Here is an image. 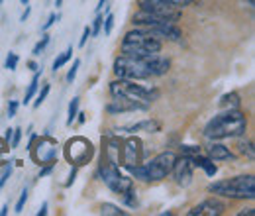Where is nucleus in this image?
Masks as SVG:
<instances>
[{"mask_svg":"<svg viewBox=\"0 0 255 216\" xmlns=\"http://www.w3.org/2000/svg\"><path fill=\"white\" fill-rule=\"evenodd\" d=\"M108 0H98V6H96V12H100L102 8H104V4H106Z\"/></svg>","mask_w":255,"mask_h":216,"instance_id":"nucleus-46","label":"nucleus"},{"mask_svg":"<svg viewBox=\"0 0 255 216\" xmlns=\"http://www.w3.org/2000/svg\"><path fill=\"white\" fill-rule=\"evenodd\" d=\"M18 63H20V57H18V53H14V51H10V53L6 55V61H4V67H6L8 71H16V67H18Z\"/></svg>","mask_w":255,"mask_h":216,"instance_id":"nucleus-25","label":"nucleus"},{"mask_svg":"<svg viewBox=\"0 0 255 216\" xmlns=\"http://www.w3.org/2000/svg\"><path fill=\"white\" fill-rule=\"evenodd\" d=\"M30 12H32V8H30V4H26V10H24V14L20 16V22H26L28 16H30Z\"/></svg>","mask_w":255,"mask_h":216,"instance_id":"nucleus-42","label":"nucleus"},{"mask_svg":"<svg viewBox=\"0 0 255 216\" xmlns=\"http://www.w3.org/2000/svg\"><path fill=\"white\" fill-rule=\"evenodd\" d=\"M77 116H79V124H83V122H85V120H87V118H85V116H87L85 112H79Z\"/></svg>","mask_w":255,"mask_h":216,"instance_id":"nucleus-47","label":"nucleus"},{"mask_svg":"<svg viewBox=\"0 0 255 216\" xmlns=\"http://www.w3.org/2000/svg\"><path fill=\"white\" fill-rule=\"evenodd\" d=\"M39 79H41V73L39 71H35L32 77V83H30V87H28V91H26V96H24V100H22V104H30V100H32L35 93H37V87H39Z\"/></svg>","mask_w":255,"mask_h":216,"instance_id":"nucleus-19","label":"nucleus"},{"mask_svg":"<svg viewBox=\"0 0 255 216\" xmlns=\"http://www.w3.org/2000/svg\"><path fill=\"white\" fill-rule=\"evenodd\" d=\"M12 132H14V128H8L6 134H4V140H6L8 144H10V140H12Z\"/></svg>","mask_w":255,"mask_h":216,"instance_id":"nucleus-44","label":"nucleus"},{"mask_svg":"<svg viewBox=\"0 0 255 216\" xmlns=\"http://www.w3.org/2000/svg\"><path fill=\"white\" fill-rule=\"evenodd\" d=\"M100 215H104V216H126L128 213L126 211H122L120 207L112 205V203H104V205H100Z\"/></svg>","mask_w":255,"mask_h":216,"instance_id":"nucleus-22","label":"nucleus"},{"mask_svg":"<svg viewBox=\"0 0 255 216\" xmlns=\"http://www.w3.org/2000/svg\"><path fill=\"white\" fill-rule=\"evenodd\" d=\"M254 216L255 215V209H246V211H242V213H240V216Z\"/></svg>","mask_w":255,"mask_h":216,"instance_id":"nucleus-45","label":"nucleus"},{"mask_svg":"<svg viewBox=\"0 0 255 216\" xmlns=\"http://www.w3.org/2000/svg\"><path fill=\"white\" fill-rule=\"evenodd\" d=\"M192 159V165L194 167H200L208 177H214L216 173H218V167H216V163L208 157V155H200V154H196V155H192L191 157Z\"/></svg>","mask_w":255,"mask_h":216,"instance_id":"nucleus-17","label":"nucleus"},{"mask_svg":"<svg viewBox=\"0 0 255 216\" xmlns=\"http://www.w3.org/2000/svg\"><path fill=\"white\" fill-rule=\"evenodd\" d=\"M10 175H12V163L4 167V173H2V177H0V191H2V187L6 185V181L10 179Z\"/></svg>","mask_w":255,"mask_h":216,"instance_id":"nucleus-35","label":"nucleus"},{"mask_svg":"<svg viewBox=\"0 0 255 216\" xmlns=\"http://www.w3.org/2000/svg\"><path fill=\"white\" fill-rule=\"evenodd\" d=\"M49 89H51L49 85H43V87H41V91H37L35 102H33V106H35V108H39V106L45 102V98H47V94H49Z\"/></svg>","mask_w":255,"mask_h":216,"instance_id":"nucleus-27","label":"nucleus"},{"mask_svg":"<svg viewBox=\"0 0 255 216\" xmlns=\"http://www.w3.org/2000/svg\"><path fill=\"white\" fill-rule=\"evenodd\" d=\"M65 157H67L73 165L81 167V165L89 163V161L95 157V146H93L87 138L77 136V138H73V140L67 142V146H65Z\"/></svg>","mask_w":255,"mask_h":216,"instance_id":"nucleus-7","label":"nucleus"},{"mask_svg":"<svg viewBox=\"0 0 255 216\" xmlns=\"http://www.w3.org/2000/svg\"><path fill=\"white\" fill-rule=\"evenodd\" d=\"M240 94L238 93H226L222 94V98H220V106L222 108H226V110H232V108H240Z\"/></svg>","mask_w":255,"mask_h":216,"instance_id":"nucleus-18","label":"nucleus"},{"mask_svg":"<svg viewBox=\"0 0 255 216\" xmlns=\"http://www.w3.org/2000/svg\"><path fill=\"white\" fill-rule=\"evenodd\" d=\"M2 2H4V0H0V4H2Z\"/></svg>","mask_w":255,"mask_h":216,"instance_id":"nucleus-54","label":"nucleus"},{"mask_svg":"<svg viewBox=\"0 0 255 216\" xmlns=\"http://www.w3.org/2000/svg\"><path fill=\"white\" fill-rule=\"evenodd\" d=\"M28 67H30L32 71H37V65H35V61H30V63H28Z\"/></svg>","mask_w":255,"mask_h":216,"instance_id":"nucleus-50","label":"nucleus"},{"mask_svg":"<svg viewBox=\"0 0 255 216\" xmlns=\"http://www.w3.org/2000/svg\"><path fill=\"white\" fill-rule=\"evenodd\" d=\"M246 132H248V118L240 108L220 112L204 126V136L216 142L228 138H242Z\"/></svg>","mask_w":255,"mask_h":216,"instance_id":"nucleus-1","label":"nucleus"},{"mask_svg":"<svg viewBox=\"0 0 255 216\" xmlns=\"http://www.w3.org/2000/svg\"><path fill=\"white\" fill-rule=\"evenodd\" d=\"M8 150H10V144H8L4 138H0V165L6 163V161H4V155L8 154Z\"/></svg>","mask_w":255,"mask_h":216,"instance_id":"nucleus-32","label":"nucleus"},{"mask_svg":"<svg viewBox=\"0 0 255 216\" xmlns=\"http://www.w3.org/2000/svg\"><path fill=\"white\" fill-rule=\"evenodd\" d=\"M53 167H55V163H47L45 167H41V169H39V177H45V175H49V173L53 171Z\"/></svg>","mask_w":255,"mask_h":216,"instance_id":"nucleus-39","label":"nucleus"},{"mask_svg":"<svg viewBox=\"0 0 255 216\" xmlns=\"http://www.w3.org/2000/svg\"><path fill=\"white\" fill-rule=\"evenodd\" d=\"M122 201L126 203V207L129 209H135L137 207V197H135V189H131V191H128L122 195Z\"/></svg>","mask_w":255,"mask_h":216,"instance_id":"nucleus-26","label":"nucleus"},{"mask_svg":"<svg viewBox=\"0 0 255 216\" xmlns=\"http://www.w3.org/2000/svg\"><path fill=\"white\" fill-rule=\"evenodd\" d=\"M110 94L112 96H124V98H131L143 104H151L159 98V89L155 87H143L137 85L135 81H128V79H116L110 83Z\"/></svg>","mask_w":255,"mask_h":216,"instance_id":"nucleus-4","label":"nucleus"},{"mask_svg":"<svg viewBox=\"0 0 255 216\" xmlns=\"http://www.w3.org/2000/svg\"><path fill=\"white\" fill-rule=\"evenodd\" d=\"M102 22H104V16L98 14L95 18V22H93V26H91V35H98L102 31Z\"/></svg>","mask_w":255,"mask_h":216,"instance_id":"nucleus-29","label":"nucleus"},{"mask_svg":"<svg viewBox=\"0 0 255 216\" xmlns=\"http://www.w3.org/2000/svg\"><path fill=\"white\" fill-rule=\"evenodd\" d=\"M26 201H28V189L22 191V195H20V199H18V203H16V213H22V211H24Z\"/></svg>","mask_w":255,"mask_h":216,"instance_id":"nucleus-33","label":"nucleus"},{"mask_svg":"<svg viewBox=\"0 0 255 216\" xmlns=\"http://www.w3.org/2000/svg\"><path fill=\"white\" fill-rule=\"evenodd\" d=\"M77 169H79V167H77V165H73V169H71V173H69V181L65 183V187L73 185V181H75V177H77Z\"/></svg>","mask_w":255,"mask_h":216,"instance_id":"nucleus-40","label":"nucleus"},{"mask_svg":"<svg viewBox=\"0 0 255 216\" xmlns=\"http://www.w3.org/2000/svg\"><path fill=\"white\" fill-rule=\"evenodd\" d=\"M238 150H240V154L246 155L250 161L255 159V150H254V142H252V140H242L240 146H238Z\"/></svg>","mask_w":255,"mask_h":216,"instance_id":"nucleus-23","label":"nucleus"},{"mask_svg":"<svg viewBox=\"0 0 255 216\" xmlns=\"http://www.w3.org/2000/svg\"><path fill=\"white\" fill-rule=\"evenodd\" d=\"M79 67H81V59H75V61H73V67H71L69 73H67V83H73V81H75V77H77V73H79Z\"/></svg>","mask_w":255,"mask_h":216,"instance_id":"nucleus-30","label":"nucleus"},{"mask_svg":"<svg viewBox=\"0 0 255 216\" xmlns=\"http://www.w3.org/2000/svg\"><path fill=\"white\" fill-rule=\"evenodd\" d=\"M114 75L116 79H128V81H143L151 79V71L145 55L143 57H129V55H120L114 59Z\"/></svg>","mask_w":255,"mask_h":216,"instance_id":"nucleus-5","label":"nucleus"},{"mask_svg":"<svg viewBox=\"0 0 255 216\" xmlns=\"http://www.w3.org/2000/svg\"><path fill=\"white\" fill-rule=\"evenodd\" d=\"M149 104L131 100V98H124V96H114V100H110L106 104V112L110 116H118V114H126V112H135V110H147Z\"/></svg>","mask_w":255,"mask_h":216,"instance_id":"nucleus-12","label":"nucleus"},{"mask_svg":"<svg viewBox=\"0 0 255 216\" xmlns=\"http://www.w3.org/2000/svg\"><path fill=\"white\" fill-rule=\"evenodd\" d=\"M137 6L143 12L163 16L171 22H179V18H181V8H177L171 0H137Z\"/></svg>","mask_w":255,"mask_h":216,"instance_id":"nucleus-10","label":"nucleus"},{"mask_svg":"<svg viewBox=\"0 0 255 216\" xmlns=\"http://www.w3.org/2000/svg\"><path fill=\"white\" fill-rule=\"evenodd\" d=\"M63 2H65V0H55V6L59 8V6H63Z\"/></svg>","mask_w":255,"mask_h":216,"instance_id":"nucleus-51","label":"nucleus"},{"mask_svg":"<svg viewBox=\"0 0 255 216\" xmlns=\"http://www.w3.org/2000/svg\"><path fill=\"white\" fill-rule=\"evenodd\" d=\"M6 215H8V205H4L2 211H0V216H6Z\"/></svg>","mask_w":255,"mask_h":216,"instance_id":"nucleus-49","label":"nucleus"},{"mask_svg":"<svg viewBox=\"0 0 255 216\" xmlns=\"http://www.w3.org/2000/svg\"><path fill=\"white\" fill-rule=\"evenodd\" d=\"M206 154L212 161H234L236 159V155L230 152V148L216 142V140H210V144L206 148Z\"/></svg>","mask_w":255,"mask_h":216,"instance_id":"nucleus-15","label":"nucleus"},{"mask_svg":"<svg viewBox=\"0 0 255 216\" xmlns=\"http://www.w3.org/2000/svg\"><path fill=\"white\" fill-rule=\"evenodd\" d=\"M18 100H10L8 102V118H14L16 116V112H18Z\"/></svg>","mask_w":255,"mask_h":216,"instance_id":"nucleus-37","label":"nucleus"},{"mask_svg":"<svg viewBox=\"0 0 255 216\" xmlns=\"http://www.w3.org/2000/svg\"><path fill=\"white\" fill-rule=\"evenodd\" d=\"M171 2H173V4L177 6V8H185V6H189V4H192L194 0H171Z\"/></svg>","mask_w":255,"mask_h":216,"instance_id":"nucleus-41","label":"nucleus"},{"mask_svg":"<svg viewBox=\"0 0 255 216\" xmlns=\"http://www.w3.org/2000/svg\"><path fill=\"white\" fill-rule=\"evenodd\" d=\"M20 140H22V128H14V132H12V142H10V148H18V146H20Z\"/></svg>","mask_w":255,"mask_h":216,"instance_id":"nucleus-31","label":"nucleus"},{"mask_svg":"<svg viewBox=\"0 0 255 216\" xmlns=\"http://www.w3.org/2000/svg\"><path fill=\"white\" fill-rule=\"evenodd\" d=\"M112 28H114V14L112 12H106V18H104V22H102V30L106 35H110L112 33Z\"/></svg>","mask_w":255,"mask_h":216,"instance_id":"nucleus-28","label":"nucleus"},{"mask_svg":"<svg viewBox=\"0 0 255 216\" xmlns=\"http://www.w3.org/2000/svg\"><path fill=\"white\" fill-rule=\"evenodd\" d=\"M145 155V150H143V144L139 138H128L126 142H122V167L124 169H129L133 165H139L141 159Z\"/></svg>","mask_w":255,"mask_h":216,"instance_id":"nucleus-11","label":"nucleus"},{"mask_svg":"<svg viewBox=\"0 0 255 216\" xmlns=\"http://www.w3.org/2000/svg\"><path fill=\"white\" fill-rule=\"evenodd\" d=\"M248 4H250V6H254V4H255V0H248Z\"/></svg>","mask_w":255,"mask_h":216,"instance_id":"nucleus-53","label":"nucleus"},{"mask_svg":"<svg viewBox=\"0 0 255 216\" xmlns=\"http://www.w3.org/2000/svg\"><path fill=\"white\" fill-rule=\"evenodd\" d=\"M49 39H51V35L49 33H43L41 35V39L33 45V49H32V53H33V57H37V55H41V51L47 47V43H49Z\"/></svg>","mask_w":255,"mask_h":216,"instance_id":"nucleus-24","label":"nucleus"},{"mask_svg":"<svg viewBox=\"0 0 255 216\" xmlns=\"http://www.w3.org/2000/svg\"><path fill=\"white\" fill-rule=\"evenodd\" d=\"M73 59V47H67L63 53H59L57 57H55V61H53V65H51V69H53V73H57L63 65H67V63Z\"/></svg>","mask_w":255,"mask_h":216,"instance_id":"nucleus-20","label":"nucleus"},{"mask_svg":"<svg viewBox=\"0 0 255 216\" xmlns=\"http://www.w3.org/2000/svg\"><path fill=\"white\" fill-rule=\"evenodd\" d=\"M181 152H183V155L192 157V155L200 154V148L198 146H181Z\"/></svg>","mask_w":255,"mask_h":216,"instance_id":"nucleus-34","label":"nucleus"},{"mask_svg":"<svg viewBox=\"0 0 255 216\" xmlns=\"http://www.w3.org/2000/svg\"><path fill=\"white\" fill-rule=\"evenodd\" d=\"M47 209H49V205H47V203H43V205H41V209L37 211V216H45L47 215Z\"/></svg>","mask_w":255,"mask_h":216,"instance_id":"nucleus-43","label":"nucleus"},{"mask_svg":"<svg viewBox=\"0 0 255 216\" xmlns=\"http://www.w3.org/2000/svg\"><path fill=\"white\" fill-rule=\"evenodd\" d=\"M89 37H91V26H85V30H83V35H81V39H79V47H85Z\"/></svg>","mask_w":255,"mask_h":216,"instance_id":"nucleus-38","label":"nucleus"},{"mask_svg":"<svg viewBox=\"0 0 255 216\" xmlns=\"http://www.w3.org/2000/svg\"><path fill=\"white\" fill-rule=\"evenodd\" d=\"M175 159H177V155L173 154V152H161L159 155L151 157L143 165L145 167V173H147V181H161L167 175H171L173 165H175Z\"/></svg>","mask_w":255,"mask_h":216,"instance_id":"nucleus-8","label":"nucleus"},{"mask_svg":"<svg viewBox=\"0 0 255 216\" xmlns=\"http://www.w3.org/2000/svg\"><path fill=\"white\" fill-rule=\"evenodd\" d=\"M208 193L232 199V201H254L255 199V177L254 175H238L222 179L208 185Z\"/></svg>","mask_w":255,"mask_h":216,"instance_id":"nucleus-3","label":"nucleus"},{"mask_svg":"<svg viewBox=\"0 0 255 216\" xmlns=\"http://www.w3.org/2000/svg\"><path fill=\"white\" fill-rule=\"evenodd\" d=\"M32 157L39 165H47V163H55L57 155H59V144L57 140L49 138L47 134H43L41 138H35L33 146L30 148Z\"/></svg>","mask_w":255,"mask_h":216,"instance_id":"nucleus-9","label":"nucleus"},{"mask_svg":"<svg viewBox=\"0 0 255 216\" xmlns=\"http://www.w3.org/2000/svg\"><path fill=\"white\" fill-rule=\"evenodd\" d=\"M57 20H59V14H55V12H53V14H49V18H47V22L41 26V30L47 31L51 26H53V24H55V22H57Z\"/></svg>","mask_w":255,"mask_h":216,"instance_id":"nucleus-36","label":"nucleus"},{"mask_svg":"<svg viewBox=\"0 0 255 216\" xmlns=\"http://www.w3.org/2000/svg\"><path fill=\"white\" fill-rule=\"evenodd\" d=\"M163 43L159 37H155L153 33L141 28H133L124 33L122 43H120V51L122 55L129 57H143V55H151V53H159Z\"/></svg>","mask_w":255,"mask_h":216,"instance_id":"nucleus-2","label":"nucleus"},{"mask_svg":"<svg viewBox=\"0 0 255 216\" xmlns=\"http://www.w3.org/2000/svg\"><path fill=\"white\" fill-rule=\"evenodd\" d=\"M98 177L104 181V185L108 187L112 193H116L120 197L133 189V181L120 173V167L112 165V163H108L104 159H100V163H98Z\"/></svg>","mask_w":255,"mask_h":216,"instance_id":"nucleus-6","label":"nucleus"},{"mask_svg":"<svg viewBox=\"0 0 255 216\" xmlns=\"http://www.w3.org/2000/svg\"><path fill=\"white\" fill-rule=\"evenodd\" d=\"M79 104H81V98H79V96H73V100L69 102V110H67V126H71V124L77 120Z\"/></svg>","mask_w":255,"mask_h":216,"instance_id":"nucleus-21","label":"nucleus"},{"mask_svg":"<svg viewBox=\"0 0 255 216\" xmlns=\"http://www.w3.org/2000/svg\"><path fill=\"white\" fill-rule=\"evenodd\" d=\"M161 124L155 120H143V122L137 124H129V126H122L118 128V132H124V134H135V132H159Z\"/></svg>","mask_w":255,"mask_h":216,"instance_id":"nucleus-16","label":"nucleus"},{"mask_svg":"<svg viewBox=\"0 0 255 216\" xmlns=\"http://www.w3.org/2000/svg\"><path fill=\"white\" fill-rule=\"evenodd\" d=\"M224 211H226V205H224L222 201L216 199V197H210V199L202 201L200 205L192 207L187 215L189 216H220V215H224Z\"/></svg>","mask_w":255,"mask_h":216,"instance_id":"nucleus-13","label":"nucleus"},{"mask_svg":"<svg viewBox=\"0 0 255 216\" xmlns=\"http://www.w3.org/2000/svg\"><path fill=\"white\" fill-rule=\"evenodd\" d=\"M35 138H37V136H35V134H32V138H30V142H28V150H30V148H32V146H33V142H35Z\"/></svg>","mask_w":255,"mask_h":216,"instance_id":"nucleus-48","label":"nucleus"},{"mask_svg":"<svg viewBox=\"0 0 255 216\" xmlns=\"http://www.w3.org/2000/svg\"><path fill=\"white\" fill-rule=\"evenodd\" d=\"M192 171H194V165H192V159L189 155H183V157H177L175 159V165H173V171L175 173V179L181 187L191 185L192 181Z\"/></svg>","mask_w":255,"mask_h":216,"instance_id":"nucleus-14","label":"nucleus"},{"mask_svg":"<svg viewBox=\"0 0 255 216\" xmlns=\"http://www.w3.org/2000/svg\"><path fill=\"white\" fill-rule=\"evenodd\" d=\"M20 2H22L24 6H26V4H30V0H20Z\"/></svg>","mask_w":255,"mask_h":216,"instance_id":"nucleus-52","label":"nucleus"}]
</instances>
